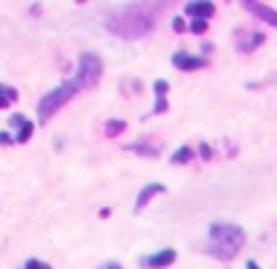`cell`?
Returning <instances> with one entry per match:
<instances>
[{
  "label": "cell",
  "instance_id": "obj_1",
  "mask_svg": "<svg viewBox=\"0 0 277 269\" xmlns=\"http://www.w3.org/2000/svg\"><path fill=\"white\" fill-rule=\"evenodd\" d=\"M100 76H102V62H100V57L92 54V51H84V54L78 57V70H76V76H73L70 81L60 84L54 91H46V97L38 102V119H40V121H49V119L54 116V113L60 111V108L65 105L67 100H73V97H76L81 89L94 87V84L100 81Z\"/></svg>",
  "mask_w": 277,
  "mask_h": 269
},
{
  "label": "cell",
  "instance_id": "obj_2",
  "mask_svg": "<svg viewBox=\"0 0 277 269\" xmlns=\"http://www.w3.org/2000/svg\"><path fill=\"white\" fill-rule=\"evenodd\" d=\"M156 16H159V5L135 3V5H126L119 14H113L111 19H108V30L116 32L119 38L135 41V38H143L154 25H156Z\"/></svg>",
  "mask_w": 277,
  "mask_h": 269
},
{
  "label": "cell",
  "instance_id": "obj_3",
  "mask_svg": "<svg viewBox=\"0 0 277 269\" xmlns=\"http://www.w3.org/2000/svg\"><path fill=\"white\" fill-rule=\"evenodd\" d=\"M245 245V232L237 224H213L210 226V253L221 261H232Z\"/></svg>",
  "mask_w": 277,
  "mask_h": 269
},
{
  "label": "cell",
  "instance_id": "obj_4",
  "mask_svg": "<svg viewBox=\"0 0 277 269\" xmlns=\"http://www.w3.org/2000/svg\"><path fill=\"white\" fill-rule=\"evenodd\" d=\"M172 65H175L178 70L191 73V70H199V67H205L207 60H205V57H191L188 51H175V54H172Z\"/></svg>",
  "mask_w": 277,
  "mask_h": 269
},
{
  "label": "cell",
  "instance_id": "obj_5",
  "mask_svg": "<svg viewBox=\"0 0 277 269\" xmlns=\"http://www.w3.org/2000/svg\"><path fill=\"white\" fill-rule=\"evenodd\" d=\"M140 264L146 269H164V267L175 264V250L167 248V250H159V253H154V256H143Z\"/></svg>",
  "mask_w": 277,
  "mask_h": 269
},
{
  "label": "cell",
  "instance_id": "obj_6",
  "mask_svg": "<svg viewBox=\"0 0 277 269\" xmlns=\"http://www.w3.org/2000/svg\"><path fill=\"white\" fill-rule=\"evenodd\" d=\"M242 5H245L253 16H258L261 22H267V25L277 27V11L275 8H269V5H264V3H253V0H247V3H242Z\"/></svg>",
  "mask_w": 277,
  "mask_h": 269
},
{
  "label": "cell",
  "instance_id": "obj_7",
  "mask_svg": "<svg viewBox=\"0 0 277 269\" xmlns=\"http://www.w3.org/2000/svg\"><path fill=\"white\" fill-rule=\"evenodd\" d=\"M11 124L19 129V132H16V143H27V140L32 137V129H35V124H32L30 119H25V116H19V113H16V116H11Z\"/></svg>",
  "mask_w": 277,
  "mask_h": 269
},
{
  "label": "cell",
  "instance_id": "obj_8",
  "mask_svg": "<svg viewBox=\"0 0 277 269\" xmlns=\"http://www.w3.org/2000/svg\"><path fill=\"white\" fill-rule=\"evenodd\" d=\"M167 89H170V84L164 81V78H159L156 84H154V94H156V105H154V113H167Z\"/></svg>",
  "mask_w": 277,
  "mask_h": 269
},
{
  "label": "cell",
  "instance_id": "obj_9",
  "mask_svg": "<svg viewBox=\"0 0 277 269\" xmlns=\"http://www.w3.org/2000/svg\"><path fill=\"white\" fill-rule=\"evenodd\" d=\"M164 191V186H161V183H148L146 188H143L140 194H137V202H135V210H143L146 208L148 202H151L154 197H156V194H161Z\"/></svg>",
  "mask_w": 277,
  "mask_h": 269
},
{
  "label": "cell",
  "instance_id": "obj_10",
  "mask_svg": "<svg viewBox=\"0 0 277 269\" xmlns=\"http://www.w3.org/2000/svg\"><path fill=\"white\" fill-rule=\"evenodd\" d=\"M186 14L188 16H194V19H210L213 14H215V5L213 3H188L186 5Z\"/></svg>",
  "mask_w": 277,
  "mask_h": 269
},
{
  "label": "cell",
  "instance_id": "obj_11",
  "mask_svg": "<svg viewBox=\"0 0 277 269\" xmlns=\"http://www.w3.org/2000/svg\"><path fill=\"white\" fill-rule=\"evenodd\" d=\"M261 43H264V35H261V32H253V35L247 38V41H242V43H240V49H242V51H253L256 46H261Z\"/></svg>",
  "mask_w": 277,
  "mask_h": 269
},
{
  "label": "cell",
  "instance_id": "obj_12",
  "mask_svg": "<svg viewBox=\"0 0 277 269\" xmlns=\"http://www.w3.org/2000/svg\"><path fill=\"white\" fill-rule=\"evenodd\" d=\"M191 156H194V151H191L188 146H183V148H178V151H175V156H172V164H186Z\"/></svg>",
  "mask_w": 277,
  "mask_h": 269
},
{
  "label": "cell",
  "instance_id": "obj_13",
  "mask_svg": "<svg viewBox=\"0 0 277 269\" xmlns=\"http://www.w3.org/2000/svg\"><path fill=\"white\" fill-rule=\"evenodd\" d=\"M129 151L143 153V156H154V153H156L159 148H151V146H146V143H135V146H129Z\"/></svg>",
  "mask_w": 277,
  "mask_h": 269
},
{
  "label": "cell",
  "instance_id": "obj_14",
  "mask_svg": "<svg viewBox=\"0 0 277 269\" xmlns=\"http://www.w3.org/2000/svg\"><path fill=\"white\" fill-rule=\"evenodd\" d=\"M124 127H126L124 121H108V124H105V132L111 135V137H116V135L124 132Z\"/></svg>",
  "mask_w": 277,
  "mask_h": 269
},
{
  "label": "cell",
  "instance_id": "obj_15",
  "mask_svg": "<svg viewBox=\"0 0 277 269\" xmlns=\"http://www.w3.org/2000/svg\"><path fill=\"white\" fill-rule=\"evenodd\" d=\"M205 30H207V22L205 19H194L191 22V32H194V35H202Z\"/></svg>",
  "mask_w": 277,
  "mask_h": 269
},
{
  "label": "cell",
  "instance_id": "obj_16",
  "mask_svg": "<svg viewBox=\"0 0 277 269\" xmlns=\"http://www.w3.org/2000/svg\"><path fill=\"white\" fill-rule=\"evenodd\" d=\"M0 94H5L11 102H14L16 97H19V94H16V89H14V87H3V84H0Z\"/></svg>",
  "mask_w": 277,
  "mask_h": 269
},
{
  "label": "cell",
  "instance_id": "obj_17",
  "mask_svg": "<svg viewBox=\"0 0 277 269\" xmlns=\"http://www.w3.org/2000/svg\"><path fill=\"white\" fill-rule=\"evenodd\" d=\"M25 269H51V267L43 264V261H38V259H30V261L25 264Z\"/></svg>",
  "mask_w": 277,
  "mask_h": 269
},
{
  "label": "cell",
  "instance_id": "obj_18",
  "mask_svg": "<svg viewBox=\"0 0 277 269\" xmlns=\"http://www.w3.org/2000/svg\"><path fill=\"white\" fill-rule=\"evenodd\" d=\"M172 30H175V32H183V30H186V27H183V19H181V16H175V19H172Z\"/></svg>",
  "mask_w": 277,
  "mask_h": 269
},
{
  "label": "cell",
  "instance_id": "obj_19",
  "mask_svg": "<svg viewBox=\"0 0 277 269\" xmlns=\"http://www.w3.org/2000/svg\"><path fill=\"white\" fill-rule=\"evenodd\" d=\"M11 143H16L14 137H11L8 132H0V146H11Z\"/></svg>",
  "mask_w": 277,
  "mask_h": 269
},
{
  "label": "cell",
  "instance_id": "obj_20",
  "mask_svg": "<svg viewBox=\"0 0 277 269\" xmlns=\"http://www.w3.org/2000/svg\"><path fill=\"white\" fill-rule=\"evenodd\" d=\"M199 151H202V156H205V159H210V156H213V151H210V148L205 146V143H202V146H199Z\"/></svg>",
  "mask_w": 277,
  "mask_h": 269
},
{
  "label": "cell",
  "instance_id": "obj_21",
  "mask_svg": "<svg viewBox=\"0 0 277 269\" xmlns=\"http://www.w3.org/2000/svg\"><path fill=\"white\" fill-rule=\"evenodd\" d=\"M8 105H11V100L5 94H0V108H8Z\"/></svg>",
  "mask_w": 277,
  "mask_h": 269
},
{
  "label": "cell",
  "instance_id": "obj_22",
  "mask_svg": "<svg viewBox=\"0 0 277 269\" xmlns=\"http://www.w3.org/2000/svg\"><path fill=\"white\" fill-rule=\"evenodd\" d=\"M247 269H258V264L256 261H247Z\"/></svg>",
  "mask_w": 277,
  "mask_h": 269
},
{
  "label": "cell",
  "instance_id": "obj_23",
  "mask_svg": "<svg viewBox=\"0 0 277 269\" xmlns=\"http://www.w3.org/2000/svg\"><path fill=\"white\" fill-rule=\"evenodd\" d=\"M108 269H121V267H119V264H111V267H108Z\"/></svg>",
  "mask_w": 277,
  "mask_h": 269
}]
</instances>
